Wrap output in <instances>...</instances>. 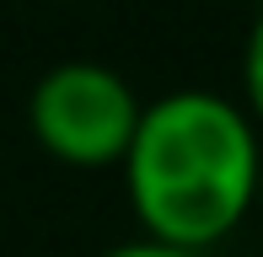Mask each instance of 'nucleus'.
Listing matches in <instances>:
<instances>
[{"instance_id":"20e7f679","label":"nucleus","mask_w":263,"mask_h":257,"mask_svg":"<svg viewBox=\"0 0 263 257\" xmlns=\"http://www.w3.org/2000/svg\"><path fill=\"white\" fill-rule=\"evenodd\" d=\"M102 257H199V252L166 247V241H156V236H140V241H124V247H107Z\"/></svg>"},{"instance_id":"f257e3e1","label":"nucleus","mask_w":263,"mask_h":257,"mask_svg":"<svg viewBox=\"0 0 263 257\" xmlns=\"http://www.w3.org/2000/svg\"><path fill=\"white\" fill-rule=\"evenodd\" d=\"M258 156L263 134L247 108L210 86H183L140 102V123L118 166L145 236L204 252L253 215Z\"/></svg>"},{"instance_id":"39448f33","label":"nucleus","mask_w":263,"mask_h":257,"mask_svg":"<svg viewBox=\"0 0 263 257\" xmlns=\"http://www.w3.org/2000/svg\"><path fill=\"white\" fill-rule=\"evenodd\" d=\"M253 215H263V156H258V182H253Z\"/></svg>"},{"instance_id":"7ed1b4c3","label":"nucleus","mask_w":263,"mask_h":257,"mask_svg":"<svg viewBox=\"0 0 263 257\" xmlns=\"http://www.w3.org/2000/svg\"><path fill=\"white\" fill-rule=\"evenodd\" d=\"M242 97H247V118L263 128V11L247 32V49H242Z\"/></svg>"},{"instance_id":"f03ea898","label":"nucleus","mask_w":263,"mask_h":257,"mask_svg":"<svg viewBox=\"0 0 263 257\" xmlns=\"http://www.w3.org/2000/svg\"><path fill=\"white\" fill-rule=\"evenodd\" d=\"M140 123V97L118 70L97 59H65L43 70L27 97V128L65 166H118Z\"/></svg>"}]
</instances>
